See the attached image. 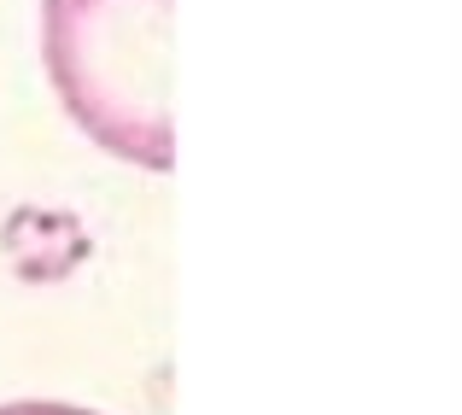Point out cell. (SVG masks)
<instances>
[{
	"label": "cell",
	"mask_w": 462,
	"mask_h": 415,
	"mask_svg": "<svg viewBox=\"0 0 462 415\" xmlns=\"http://www.w3.org/2000/svg\"><path fill=\"white\" fill-rule=\"evenodd\" d=\"M42 65L100 152L135 170L176 164L170 0H42Z\"/></svg>",
	"instance_id": "cell-1"
},
{
	"label": "cell",
	"mask_w": 462,
	"mask_h": 415,
	"mask_svg": "<svg viewBox=\"0 0 462 415\" xmlns=\"http://www.w3.org/2000/svg\"><path fill=\"white\" fill-rule=\"evenodd\" d=\"M0 415H94L82 404H47V398H18V404H0Z\"/></svg>",
	"instance_id": "cell-2"
}]
</instances>
